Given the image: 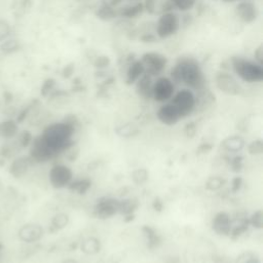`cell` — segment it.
Listing matches in <instances>:
<instances>
[{
  "label": "cell",
  "mask_w": 263,
  "mask_h": 263,
  "mask_svg": "<svg viewBox=\"0 0 263 263\" xmlns=\"http://www.w3.org/2000/svg\"><path fill=\"white\" fill-rule=\"evenodd\" d=\"M213 230L220 235H229L232 229V222L228 214L224 212L218 213L212 222Z\"/></svg>",
  "instance_id": "cell-16"
},
{
  "label": "cell",
  "mask_w": 263,
  "mask_h": 263,
  "mask_svg": "<svg viewBox=\"0 0 263 263\" xmlns=\"http://www.w3.org/2000/svg\"><path fill=\"white\" fill-rule=\"evenodd\" d=\"M130 3H140V0H128Z\"/></svg>",
  "instance_id": "cell-44"
},
{
  "label": "cell",
  "mask_w": 263,
  "mask_h": 263,
  "mask_svg": "<svg viewBox=\"0 0 263 263\" xmlns=\"http://www.w3.org/2000/svg\"><path fill=\"white\" fill-rule=\"evenodd\" d=\"M73 72H74V66L68 65V66H66V67L63 70V76L66 77V78H68L73 74Z\"/></svg>",
  "instance_id": "cell-38"
},
{
  "label": "cell",
  "mask_w": 263,
  "mask_h": 263,
  "mask_svg": "<svg viewBox=\"0 0 263 263\" xmlns=\"http://www.w3.org/2000/svg\"><path fill=\"white\" fill-rule=\"evenodd\" d=\"M12 26L5 19L0 18V42H3L7 38L11 37Z\"/></svg>",
  "instance_id": "cell-29"
},
{
  "label": "cell",
  "mask_w": 263,
  "mask_h": 263,
  "mask_svg": "<svg viewBox=\"0 0 263 263\" xmlns=\"http://www.w3.org/2000/svg\"><path fill=\"white\" fill-rule=\"evenodd\" d=\"M49 179L54 188L61 189L70 184L73 179V173L67 166L55 165L49 173Z\"/></svg>",
  "instance_id": "cell-7"
},
{
  "label": "cell",
  "mask_w": 263,
  "mask_h": 263,
  "mask_svg": "<svg viewBox=\"0 0 263 263\" xmlns=\"http://www.w3.org/2000/svg\"><path fill=\"white\" fill-rule=\"evenodd\" d=\"M20 48H21V45H20L19 40L15 38L9 37L6 40H4L3 42H0V52L7 54V55L18 52Z\"/></svg>",
  "instance_id": "cell-23"
},
{
  "label": "cell",
  "mask_w": 263,
  "mask_h": 263,
  "mask_svg": "<svg viewBox=\"0 0 263 263\" xmlns=\"http://www.w3.org/2000/svg\"><path fill=\"white\" fill-rule=\"evenodd\" d=\"M63 263H77L75 260H72V259H68V260H66L64 261Z\"/></svg>",
  "instance_id": "cell-42"
},
{
  "label": "cell",
  "mask_w": 263,
  "mask_h": 263,
  "mask_svg": "<svg viewBox=\"0 0 263 263\" xmlns=\"http://www.w3.org/2000/svg\"><path fill=\"white\" fill-rule=\"evenodd\" d=\"M249 151L250 153H252V155H259V153H261L263 151L262 141L261 140L253 141L249 146Z\"/></svg>",
  "instance_id": "cell-36"
},
{
  "label": "cell",
  "mask_w": 263,
  "mask_h": 263,
  "mask_svg": "<svg viewBox=\"0 0 263 263\" xmlns=\"http://www.w3.org/2000/svg\"><path fill=\"white\" fill-rule=\"evenodd\" d=\"M172 104L177 109L180 117L185 118L195 109L196 98L190 90H182L173 97Z\"/></svg>",
  "instance_id": "cell-5"
},
{
  "label": "cell",
  "mask_w": 263,
  "mask_h": 263,
  "mask_svg": "<svg viewBox=\"0 0 263 263\" xmlns=\"http://www.w3.org/2000/svg\"><path fill=\"white\" fill-rule=\"evenodd\" d=\"M33 161L29 156H20L15 158L9 167V172L14 178H21L29 171Z\"/></svg>",
  "instance_id": "cell-13"
},
{
  "label": "cell",
  "mask_w": 263,
  "mask_h": 263,
  "mask_svg": "<svg viewBox=\"0 0 263 263\" xmlns=\"http://www.w3.org/2000/svg\"><path fill=\"white\" fill-rule=\"evenodd\" d=\"M143 11H144V6L142 3H132V5L122 8L120 12H117V14L123 18L132 19L139 16Z\"/></svg>",
  "instance_id": "cell-20"
},
{
  "label": "cell",
  "mask_w": 263,
  "mask_h": 263,
  "mask_svg": "<svg viewBox=\"0 0 263 263\" xmlns=\"http://www.w3.org/2000/svg\"><path fill=\"white\" fill-rule=\"evenodd\" d=\"M91 186H92V182L89 179H79L75 181L72 180L70 184L68 185L69 189L79 194H84L87 190L91 188Z\"/></svg>",
  "instance_id": "cell-24"
},
{
  "label": "cell",
  "mask_w": 263,
  "mask_h": 263,
  "mask_svg": "<svg viewBox=\"0 0 263 263\" xmlns=\"http://www.w3.org/2000/svg\"><path fill=\"white\" fill-rule=\"evenodd\" d=\"M43 228L36 223H27L22 226L18 231V237L20 240L26 244H33L43 236Z\"/></svg>",
  "instance_id": "cell-11"
},
{
  "label": "cell",
  "mask_w": 263,
  "mask_h": 263,
  "mask_svg": "<svg viewBox=\"0 0 263 263\" xmlns=\"http://www.w3.org/2000/svg\"><path fill=\"white\" fill-rule=\"evenodd\" d=\"M231 65L234 72L240 79L246 82H260L263 80V67L256 61H251L243 57H233Z\"/></svg>",
  "instance_id": "cell-3"
},
{
  "label": "cell",
  "mask_w": 263,
  "mask_h": 263,
  "mask_svg": "<svg viewBox=\"0 0 263 263\" xmlns=\"http://www.w3.org/2000/svg\"><path fill=\"white\" fill-rule=\"evenodd\" d=\"M171 2L174 8L178 9L181 12H187L194 7L196 0H171Z\"/></svg>",
  "instance_id": "cell-28"
},
{
  "label": "cell",
  "mask_w": 263,
  "mask_h": 263,
  "mask_svg": "<svg viewBox=\"0 0 263 263\" xmlns=\"http://www.w3.org/2000/svg\"><path fill=\"white\" fill-rule=\"evenodd\" d=\"M75 127L66 121L57 122L43 129L40 138L55 155H58L59 152L68 150L71 147Z\"/></svg>",
  "instance_id": "cell-2"
},
{
  "label": "cell",
  "mask_w": 263,
  "mask_h": 263,
  "mask_svg": "<svg viewBox=\"0 0 263 263\" xmlns=\"http://www.w3.org/2000/svg\"><path fill=\"white\" fill-rule=\"evenodd\" d=\"M3 251H4V246L0 244V259H2V255H3Z\"/></svg>",
  "instance_id": "cell-43"
},
{
  "label": "cell",
  "mask_w": 263,
  "mask_h": 263,
  "mask_svg": "<svg viewBox=\"0 0 263 263\" xmlns=\"http://www.w3.org/2000/svg\"><path fill=\"white\" fill-rule=\"evenodd\" d=\"M254 57L257 63L259 64H263V47L259 46V48L257 50H255L254 52Z\"/></svg>",
  "instance_id": "cell-37"
},
{
  "label": "cell",
  "mask_w": 263,
  "mask_h": 263,
  "mask_svg": "<svg viewBox=\"0 0 263 263\" xmlns=\"http://www.w3.org/2000/svg\"><path fill=\"white\" fill-rule=\"evenodd\" d=\"M19 134V124L14 119H6L0 121V138L12 140Z\"/></svg>",
  "instance_id": "cell-18"
},
{
  "label": "cell",
  "mask_w": 263,
  "mask_h": 263,
  "mask_svg": "<svg viewBox=\"0 0 263 263\" xmlns=\"http://www.w3.org/2000/svg\"><path fill=\"white\" fill-rule=\"evenodd\" d=\"M138 208V203L135 200H124L118 203V213L123 215H130Z\"/></svg>",
  "instance_id": "cell-26"
},
{
  "label": "cell",
  "mask_w": 263,
  "mask_h": 263,
  "mask_svg": "<svg viewBox=\"0 0 263 263\" xmlns=\"http://www.w3.org/2000/svg\"><path fill=\"white\" fill-rule=\"evenodd\" d=\"M145 73V68L143 63L138 60L134 61L129 65V67L126 71V83L127 84H134L136 81Z\"/></svg>",
  "instance_id": "cell-19"
},
{
  "label": "cell",
  "mask_w": 263,
  "mask_h": 263,
  "mask_svg": "<svg viewBox=\"0 0 263 263\" xmlns=\"http://www.w3.org/2000/svg\"><path fill=\"white\" fill-rule=\"evenodd\" d=\"M143 231L145 232V235H146V237L148 238L149 244H153V245L156 246V245L159 243L158 235H157L156 231L153 230L152 228L145 226V227H143Z\"/></svg>",
  "instance_id": "cell-34"
},
{
  "label": "cell",
  "mask_w": 263,
  "mask_h": 263,
  "mask_svg": "<svg viewBox=\"0 0 263 263\" xmlns=\"http://www.w3.org/2000/svg\"><path fill=\"white\" fill-rule=\"evenodd\" d=\"M69 223V217L68 215L66 214H58L56 215L53 220H52V224L51 227L55 230H60L63 229L64 227H66Z\"/></svg>",
  "instance_id": "cell-27"
},
{
  "label": "cell",
  "mask_w": 263,
  "mask_h": 263,
  "mask_svg": "<svg viewBox=\"0 0 263 263\" xmlns=\"http://www.w3.org/2000/svg\"><path fill=\"white\" fill-rule=\"evenodd\" d=\"M119 201L114 199H102L98 202L95 208V215L100 219H106L114 216L118 213Z\"/></svg>",
  "instance_id": "cell-14"
},
{
  "label": "cell",
  "mask_w": 263,
  "mask_h": 263,
  "mask_svg": "<svg viewBox=\"0 0 263 263\" xmlns=\"http://www.w3.org/2000/svg\"><path fill=\"white\" fill-rule=\"evenodd\" d=\"M96 16L103 21H111L117 16V11L109 4H103L97 10Z\"/></svg>",
  "instance_id": "cell-22"
},
{
  "label": "cell",
  "mask_w": 263,
  "mask_h": 263,
  "mask_svg": "<svg viewBox=\"0 0 263 263\" xmlns=\"http://www.w3.org/2000/svg\"><path fill=\"white\" fill-rule=\"evenodd\" d=\"M55 85H56V81L52 78H49L47 79L45 82H43L42 86H41V95L43 97H47L49 96L53 90L55 89Z\"/></svg>",
  "instance_id": "cell-32"
},
{
  "label": "cell",
  "mask_w": 263,
  "mask_h": 263,
  "mask_svg": "<svg viewBox=\"0 0 263 263\" xmlns=\"http://www.w3.org/2000/svg\"><path fill=\"white\" fill-rule=\"evenodd\" d=\"M236 179V182L237 183H235L234 182V180H233V182H232V190L233 191H237L239 188H240V185H242V178H239V177H236L235 178Z\"/></svg>",
  "instance_id": "cell-40"
},
{
  "label": "cell",
  "mask_w": 263,
  "mask_h": 263,
  "mask_svg": "<svg viewBox=\"0 0 263 263\" xmlns=\"http://www.w3.org/2000/svg\"><path fill=\"white\" fill-rule=\"evenodd\" d=\"M132 179L136 184H142L148 179V173L145 169H138L132 174Z\"/></svg>",
  "instance_id": "cell-31"
},
{
  "label": "cell",
  "mask_w": 263,
  "mask_h": 263,
  "mask_svg": "<svg viewBox=\"0 0 263 263\" xmlns=\"http://www.w3.org/2000/svg\"><path fill=\"white\" fill-rule=\"evenodd\" d=\"M158 119L165 125L172 126L176 124L180 119V115L177 111V109L172 103H168L163 105L157 113Z\"/></svg>",
  "instance_id": "cell-15"
},
{
  "label": "cell",
  "mask_w": 263,
  "mask_h": 263,
  "mask_svg": "<svg viewBox=\"0 0 263 263\" xmlns=\"http://www.w3.org/2000/svg\"><path fill=\"white\" fill-rule=\"evenodd\" d=\"M140 61L144 65L145 73L149 74L150 76L160 75L166 68L168 63V60L165 56L153 52L144 54Z\"/></svg>",
  "instance_id": "cell-6"
},
{
  "label": "cell",
  "mask_w": 263,
  "mask_h": 263,
  "mask_svg": "<svg viewBox=\"0 0 263 263\" xmlns=\"http://www.w3.org/2000/svg\"><path fill=\"white\" fill-rule=\"evenodd\" d=\"M222 145L227 151L238 152L245 147V140L239 136H230L222 142Z\"/></svg>",
  "instance_id": "cell-21"
},
{
  "label": "cell",
  "mask_w": 263,
  "mask_h": 263,
  "mask_svg": "<svg viewBox=\"0 0 263 263\" xmlns=\"http://www.w3.org/2000/svg\"><path fill=\"white\" fill-rule=\"evenodd\" d=\"M95 67L96 68H99V69H104V68H107L109 65H110V59H109L108 57L106 56H100L96 59L95 63Z\"/></svg>",
  "instance_id": "cell-35"
},
{
  "label": "cell",
  "mask_w": 263,
  "mask_h": 263,
  "mask_svg": "<svg viewBox=\"0 0 263 263\" xmlns=\"http://www.w3.org/2000/svg\"><path fill=\"white\" fill-rule=\"evenodd\" d=\"M141 40L143 42H148V43H151V42H155L156 41V36L151 34V33H145L144 35L141 36Z\"/></svg>",
  "instance_id": "cell-39"
},
{
  "label": "cell",
  "mask_w": 263,
  "mask_h": 263,
  "mask_svg": "<svg viewBox=\"0 0 263 263\" xmlns=\"http://www.w3.org/2000/svg\"><path fill=\"white\" fill-rule=\"evenodd\" d=\"M236 15L239 18L240 21H243L246 24H251L253 22H255L258 18L259 12L257 7L248 0H244V2H240L236 6Z\"/></svg>",
  "instance_id": "cell-12"
},
{
  "label": "cell",
  "mask_w": 263,
  "mask_h": 263,
  "mask_svg": "<svg viewBox=\"0 0 263 263\" xmlns=\"http://www.w3.org/2000/svg\"><path fill=\"white\" fill-rule=\"evenodd\" d=\"M224 183H225V181L223 179H221L220 177H211V178L208 179V181L206 183V187L209 190L215 191V190L220 189L223 186Z\"/></svg>",
  "instance_id": "cell-30"
},
{
  "label": "cell",
  "mask_w": 263,
  "mask_h": 263,
  "mask_svg": "<svg viewBox=\"0 0 263 263\" xmlns=\"http://www.w3.org/2000/svg\"><path fill=\"white\" fill-rule=\"evenodd\" d=\"M152 76L147 73H144L137 81H136V92L137 94L145 99L149 100L152 98Z\"/></svg>",
  "instance_id": "cell-17"
},
{
  "label": "cell",
  "mask_w": 263,
  "mask_h": 263,
  "mask_svg": "<svg viewBox=\"0 0 263 263\" xmlns=\"http://www.w3.org/2000/svg\"><path fill=\"white\" fill-rule=\"evenodd\" d=\"M55 156V153L48 147V145L45 142H43L40 136L32 140L30 144L29 157L33 162L45 163L52 160Z\"/></svg>",
  "instance_id": "cell-9"
},
{
  "label": "cell",
  "mask_w": 263,
  "mask_h": 263,
  "mask_svg": "<svg viewBox=\"0 0 263 263\" xmlns=\"http://www.w3.org/2000/svg\"><path fill=\"white\" fill-rule=\"evenodd\" d=\"M249 224H251V225H253L254 227H257V228L262 227V224H263L262 211L259 210L252 215V217L250 218V220H249Z\"/></svg>",
  "instance_id": "cell-33"
},
{
  "label": "cell",
  "mask_w": 263,
  "mask_h": 263,
  "mask_svg": "<svg viewBox=\"0 0 263 263\" xmlns=\"http://www.w3.org/2000/svg\"><path fill=\"white\" fill-rule=\"evenodd\" d=\"M173 83L184 82L186 85L196 91H201L205 87L206 78L199 65L194 59H180L171 70V78Z\"/></svg>",
  "instance_id": "cell-1"
},
{
  "label": "cell",
  "mask_w": 263,
  "mask_h": 263,
  "mask_svg": "<svg viewBox=\"0 0 263 263\" xmlns=\"http://www.w3.org/2000/svg\"><path fill=\"white\" fill-rule=\"evenodd\" d=\"M215 81L218 89L226 95L236 96L242 91L237 80L227 72H218L215 77Z\"/></svg>",
  "instance_id": "cell-10"
},
{
  "label": "cell",
  "mask_w": 263,
  "mask_h": 263,
  "mask_svg": "<svg viewBox=\"0 0 263 263\" xmlns=\"http://www.w3.org/2000/svg\"><path fill=\"white\" fill-rule=\"evenodd\" d=\"M180 28V18L174 12L164 13L158 20L157 23V34L160 38H168L176 32Z\"/></svg>",
  "instance_id": "cell-4"
},
{
  "label": "cell",
  "mask_w": 263,
  "mask_h": 263,
  "mask_svg": "<svg viewBox=\"0 0 263 263\" xmlns=\"http://www.w3.org/2000/svg\"><path fill=\"white\" fill-rule=\"evenodd\" d=\"M175 92V85L168 77H159L152 84V99L164 103L172 99Z\"/></svg>",
  "instance_id": "cell-8"
},
{
  "label": "cell",
  "mask_w": 263,
  "mask_h": 263,
  "mask_svg": "<svg viewBox=\"0 0 263 263\" xmlns=\"http://www.w3.org/2000/svg\"><path fill=\"white\" fill-rule=\"evenodd\" d=\"M122 2H123V0H111L110 4H109V5L112 6L113 8H116V7H117L118 5H120Z\"/></svg>",
  "instance_id": "cell-41"
},
{
  "label": "cell",
  "mask_w": 263,
  "mask_h": 263,
  "mask_svg": "<svg viewBox=\"0 0 263 263\" xmlns=\"http://www.w3.org/2000/svg\"><path fill=\"white\" fill-rule=\"evenodd\" d=\"M81 250L85 254H96L101 250L100 240L94 237L86 239L85 242L81 245Z\"/></svg>",
  "instance_id": "cell-25"
},
{
  "label": "cell",
  "mask_w": 263,
  "mask_h": 263,
  "mask_svg": "<svg viewBox=\"0 0 263 263\" xmlns=\"http://www.w3.org/2000/svg\"><path fill=\"white\" fill-rule=\"evenodd\" d=\"M223 2H225V3H232V2H235V0H223Z\"/></svg>",
  "instance_id": "cell-45"
}]
</instances>
